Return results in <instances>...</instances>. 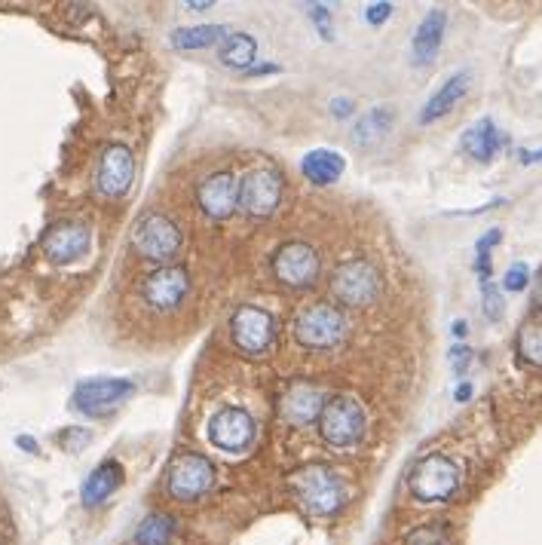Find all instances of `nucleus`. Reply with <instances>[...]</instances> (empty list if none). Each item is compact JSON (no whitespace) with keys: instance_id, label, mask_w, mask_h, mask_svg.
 Returning a JSON list of instances; mask_svg holds the SVG:
<instances>
[{"instance_id":"obj_1","label":"nucleus","mask_w":542,"mask_h":545,"mask_svg":"<svg viewBox=\"0 0 542 545\" xmlns=\"http://www.w3.org/2000/svg\"><path fill=\"white\" fill-rule=\"evenodd\" d=\"M294 497L298 503L316 515V518H331L337 515L343 506L350 500V490H347V481H343L331 466L325 463H307L301 469H294L291 478H288Z\"/></svg>"},{"instance_id":"obj_2","label":"nucleus","mask_w":542,"mask_h":545,"mask_svg":"<svg viewBox=\"0 0 542 545\" xmlns=\"http://www.w3.org/2000/svg\"><path fill=\"white\" fill-rule=\"evenodd\" d=\"M460 466L445 454H426L420 457L408 472V490L411 497L432 506V503H448L460 490Z\"/></svg>"},{"instance_id":"obj_3","label":"nucleus","mask_w":542,"mask_h":545,"mask_svg":"<svg viewBox=\"0 0 542 545\" xmlns=\"http://www.w3.org/2000/svg\"><path fill=\"white\" fill-rule=\"evenodd\" d=\"M383 291V276L368 258L340 261L331 273V294L343 307H371Z\"/></svg>"},{"instance_id":"obj_4","label":"nucleus","mask_w":542,"mask_h":545,"mask_svg":"<svg viewBox=\"0 0 542 545\" xmlns=\"http://www.w3.org/2000/svg\"><path fill=\"white\" fill-rule=\"evenodd\" d=\"M212 484H215V466L209 457L193 454V451H181L172 457L169 472H166V490L172 500L196 503L212 490Z\"/></svg>"},{"instance_id":"obj_5","label":"nucleus","mask_w":542,"mask_h":545,"mask_svg":"<svg viewBox=\"0 0 542 545\" xmlns=\"http://www.w3.org/2000/svg\"><path fill=\"white\" fill-rule=\"evenodd\" d=\"M365 408L353 399V395H334L322 408L319 432L331 444V448H353L365 435Z\"/></svg>"},{"instance_id":"obj_6","label":"nucleus","mask_w":542,"mask_h":545,"mask_svg":"<svg viewBox=\"0 0 542 545\" xmlns=\"http://www.w3.org/2000/svg\"><path fill=\"white\" fill-rule=\"evenodd\" d=\"M132 249L144 258L169 267V261L181 252V230L172 218L151 212L144 215L132 230Z\"/></svg>"},{"instance_id":"obj_7","label":"nucleus","mask_w":542,"mask_h":545,"mask_svg":"<svg viewBox=\"0 0 542 545\" xmlns=\"http://www.w3.org/2000/svg\"><path fill=\"white\" fill-rule=\"evenodd\" d=\"M343 337H347V322L331 304H313L294 319V340L307 350H331Z\"/></svg>"},{"instance_id":"obj_8","label":"nucleus","mask_w":542,"mask_h":545,"mask_svg":"<svg viewBox=\"0 0 542 545\" xmlns=\"http://www.w3.org/2000/svg\"><path fill=\"white\" fill-rule=\"evenodd\" d=\"M322 273V261L313 245L291 239L273 252V276L288 288H310Z\"/></svg>"},{"instance_id":"obj_9","label":"nucleus","mask_w":542,"mask_h":545,"mask_svg":"<svg viewBox=\"0 0 542 545\" xmlns=\"http://www.w3.org/2000/svg\"><path fill=\"white\" fill-rule=\"evenodd\" d=\"M230 337L245 356H261L276 340V319L261 307L242 304L230 316Z\"/></svg>"},{"instance_id":"obj_10","label":"nucleus","mask_w":542,"mask_h":545,"mask_svg":"<svg viewBox=\"0 0 542 545\" xmlns=\"http://www.w3.org/2000/svg\"><path fill=\"white\" fill-rule=\"evenodd\" d=\"M282 203V178L279 172L267 169V166H258L252 172H245V178L239 181V209L261 221V218H270Z\"/></svg>"},{"instance_id":"obj_11","label":"nucleus","mask_w":542,"mask_h":545,"mask_svg":"<svg viewBox=\"0 0 542 545\" xmlns=\"http://www.w3.org/2000/svg\"><path fill=\"white\" fill-rule=\"evenodd\" d=\"M132 392H135V383H132V380H123V377L83 380V383L74 389L71 405H74L80 414H86V417H105V414L117 411Z\"/></svg>"},{"instance_id":"obj_12","label":"nucleus","mask_w":542,"mask_h":545,"mask_svg":"<svg viewBox=\"0 0 542 545\" xmlns=\"http://www.w3.org/2000/svg\"><path fill=\"white\" fill-rule=\"evenodd\" d=\"M255 435H258V423L242 408H221L209 420V441L218 451H227V454H245L255 444Z\"/></svg>"},{"instance_id":"obj_13","label":"nucleus","mask_w":542,"mask_h":545,"mask_svg":"<svg viewBox=\"0 0 542 545\" xmlns=\"http://www.w3.org/2000/svg\"><path fill=\"white\" fill-rule=\"evenodd\" d=\"M325 405H328V392L310 380H291L279 395V414L288 426L319 423Z\"/></svg>"},{"instance_id":"obj_14","label":"nucleus","mask_w":542,"mask_h":545,"mask_svg":"<svg viewBox=\"0 0 542 545\" xmlns=\"http://www.w3.org/2000/svg\"><path fill=\"white\" fill-rule=\"evenodd\" d=\"M92 245V233H89V224L83 221H74V218H65V221H56L49 227L40 239V249L49 261L56 264H71L77 258H83Z\"/></svg>"},{"instance_id":"obj_15","label":"nucleus","mask_w":542,"mask_h":545,"mask_svg":"<svg viewBox=\"0 0 542 545\" xmlns=\"http://www.w3.org/2000/svg\"><path fill=\"white\" fill-rule=\"evenodd\" d=\"M135 175V160L126 144H108L102 151V160H98L95 169V190L105 196V200H120V196L129 190Z\"/></svg>"},{"instance_id":"obj_16","label":"nucleus","mask_w":542,"mask_h":545,"mask_svg":"<svg viewBox=\"0 0 542 545\" xmlns=\"http://www.w3.org/2000/svg\"><path fill=\"white\" fill-rule=\"evenodd\" d=\"M190 291V276L181 267H157L154 273H147L141 282V294L147 307L154 310H175Z\"/></svg>"},{"instance_id":"obj_17","label":"nucleus","mask_w":542,"mask_h":545,"mask_svg":"<svg viewBox=\"0 0 542 545\" xmlns=\"http://www.w3.org/2000/svg\"><path fill=\"white\" fill-rule=\"evenodd\" d=\"M196 203H200L203 215H209L215 221L230 218L239 209V181H236V175L227 172V169L212 172L200 187H196Z\"/></svg>"},{"instance_id":"obj_18","label":"nucleus","mask_w":542,"mask_h":545,"mask_svg":"<svg viewBox=\"0 0 542 545\" xmlns=\"http://www.w3.org/2000/svg\"><path fill=\"white\" fill-rule=\"evenodd\" d=\"M469 83H472V74L469 71H457V74H451L445 83L438 86V92L429 98V102L423 105V111H420V123L423 126H429V123H435V120H441V117H448L463 98H466V92H469Z\"/></svg>"},{"instance_id":"obj_19","label":"nucleus","mask_w":542,"mask_h":545,"mask_svg":"<svg viewBox=\"0 0 542 545\" xmlns=\"http://www.w3.org/2000/svg\"><path fill=\"white\" fill-rule=\"evenodd\" d=\"M503 144H506V138H503V132L497 129V123L490 120V117H481L478 123H472L463 132V141H460L463 154L472 157L475 163H490L503 151Z\"/></svg>"},{"instance_id":"obj_20","label":"nucleus","mask_w":542,"mask_h":545,"mask_svg":"<svg viewBox=\"0 0 542 545\" xmlns=\"http://www.w3.org/2000/svg\"><path fill=\"white\" fill-rule=\"evenodd\" d=\"M445 31H448V13L445 10H429L423 16V22L414 31V40H411V53H414L417 65H429L438 56Z\"/></svg>"},{"instance_id":"obj_21","label":"nucleus","mask_w":542,"mask_h":545,"mask_svg":"<svg viewBox=\"0 0 542 545\" xmlns=\"http://www.w3.org/2000/svg\"><path fill=\"white\" fill-rule=\"evenodd\" d=\"M120 484H123V466L117 460H105V463H98L89 472V478L83 481L80 500H83V506H98V503H105Z\"/></svg>"},{"instance_id":"obj_22","label":"nucleus","mask_w":542,"mask_h":545,"mask_svg":"<svg viewBox=\"0 0 542 545\" xmlns=\"http://www.w3.org/2000/svg\"><path fill=\"white\" fill-rule=\"evenodd\" d=\"M343 169H347V160H343V154L337 151H328V147H316V151H310L304 160H301V172L310 184L316 187H328L334 184Z\"/></svg>"},{"instance_id":"obj_23","label":"nucleus","mask_w":542,"mask_h":545,"mask_svg":"<svg viewBox=\"0 0 542 545\" xmlns=\"http://www.w3.org/2000/svg\"><path fill=\"white\" fill-rule=\"evenodd\" d=\"M392 120H396V114H392V108H371L368 114H362L353 126V141L356 147H362V151H371V147H377L389 129H392Z\"/></svg>"},{"instance_id":"obj_24","label":"nucleus","mask_w":542,"mask_h":545,"mask_svg":"<svg viewBox=\"0 0 542 545\" xmlns=\"http://www.w3.org/2000/svg\"><path fill=\"white\" fill-rule=\"evenodd\" d=\"M218 56L227 68H236V71H249L255 65V56H258V43L252 34H227L221 40V49Z\"/></svg>"},{"instance_id":"obj_25","label":"nucleus","mask_w":542,"mask_h":545,"mask_svg":"<svg viewBox=\"0 0 542 545\" xmlns=\"http://www.w3.org/2000/svg\"><path fill=\"white\" fill-rule=\"evenodd\" d=\"M175 518L166 512H151L135 530V545H172L175 539Z\"/></svg>"},{"instance_id":"obj_26","label":"nucleus","mask_w":542,"mask_h":545,"mask_svg":"<svg viewBox=\"0 0 542 545\" xmlns=\"http://www.w3.org/2000/svg\"><path fill=\"white\" fill-rule=\"evenodd\" d=\"M224 37H227L224 25H190V28L172 31V46L175 49H206V46H215Z\"/></svg>"},{"instance_id":"obj_27","label":"nucleus","mask_w":542,"mask_h":545,"mask_svg":"<svg viewBox=\"0 0 542 545\" xmlns=\"http://www.w3.org/2000/svg\"><path fill=\"white\" fill-rule=\"evenodd\" d=\"M405 545H454V530L445 521L420 524L405 536Z\"/></svg>"},{"instance_id":"obj_28","label":"nucleus","mask_w":542,"mask_h":545,"mask_svg":"<svg viewBox=\"0 0 542 545\" xmlns=\"http://www.w3.org/2000/svg\"><path fill=\"white\" fill-rule=\"evenodd\" d=\"M518 350L524 359L542 365V322H527L518 334Z\"/></svg>"},{"instance_id":"obj_29","label":"nucleus","mask_w":542,"mask_h":545,"mask_svg":"<svg viewBox=\"0 0 542 545\" xmlns=\"http://www.w3.org/2000/svg\"><path fill=\"white\" fill-rule=\"evenodd\" d=\"M481 304H484V316H487L490 322H500V319H503V313H506V301H503L500 288L494 285V279L481 282Z\"/></svg>"},{"instance_id":"obj_30","label":"nucleus","mask_w":542,"mask_h":545,"mask_svg":"<svg viewBox=\"0 0 542 545\" xmlns=\"http://www.w3.org/2000/svg\"><path fill=\"white\" fill-rule=\"evenodd\" d=\"M56 441H59V448H65L68 454H77L80 448H86V444L92 441V435L86 429H65Z\"/></svg>"},{"instance_id":"obj_31","label":"nucleus","mask_w":542,"mask_h":545,"mask_svg":"<svg viewBox=\"0 0 542 545\" xmlns=\"http://www.w3.org/2000/svg\"><path fill=\"white\" fill-rule=\"evenodd\" d=\"M527 282H530V270H527V264H512V267L506 270V279H503L506 291H524V288H527Z\"/></svg>"},{"instance_id":"obj_32","label":"nucleus","mask_w":542,"mask_h":545,"mask_svg":"<svg viewBox=\"0 0 542 545\" xmlns=\"http://www.w3.org/2000/svg\"><path fill=\"white\" fill-rule=\"evenodd\" d=\"M469 362H472V350H466V346H454V350H451V368H454V374H463L469 368Z\"/></svg>"},{"instance_id":"obj_33","label":"nucleus","mask_w":542,"mask_h":545,"mask_svg":"<svg viewBox=\"0 0 542 545\" xmlns=\"http://www.w3.org/2000/svg\"><path fill=\"white\" fill-rule=\"evenodd\" d=\"M389 16H392V4H371L368 13H365L368 25H383Z\"/></svg>"},{"instance_id":"obj_34","label":"nucleus","mask_w":542,"mask_h":545,"mask_svg":"<svg viewBox=\"0 0 542 545\" xmlns=\"http://www.w3.org/2000/svg\"><path fill=\"white\" fill-rule=\"evenodd\" d=\"M503 242V230L500 227H494V230H487V236H481L478 242H475V252H490L494 245H500Z\"/></svg>"},{"instance_id":"obj_35","label":"nucleus","mask_w":542,"mask_h":545,"mask_svg":"<svg viewBox=\"0 0 542 545\" xmlns=\"http://www.w3.org/2000/svg\"><path fill=\"white\" fill-rule=\"evenodd\" d=\"M310 10H313V13H310V16H313V22L319 25L322 37L328 40V37H331V13H328L325 7H310Z\"/></svg>"},{"instance_id":"obj_36","label":"nucleus","mask_w":542,"mask_h":545,"mask_svg":"<svg viewBox=\"0 0 542 545\" xmlns=\"http://www.w3.org/2000/svg\"><path fill=\"white\" fill-rule=\"evenodd\" d=\"M331 111H334V117H350L353 114V102H350V98H334V102H331Z\"/></svg>"},{"instance_id":"obj_37","label":"nucleus","mask_w":542,"mask_h":545,"mask_svg":"<svg viewBox=\"0 0 542 545\" xmlns=\"http://www.w3.org/2000/svg\"><path fill=\"white\" fill-rule=\"evenodd\" d=\"M518 157H521V163H542V151H518Z\"/></svg>"},{"instance_id":"obj_38","label":"nucleus","mask_w":542,"mask_h":545,"mask_svg":"<svg viewBox=\"0 0 542 545\" xmlns=\"http://www.w3.org/2000/svg\"><path fill=\"white\" fill-rule=\"evenodd\" d=\"M533 304L542 310V270H539V276H536V291H533Z\"/></svg>"},{"instance_id":"obj_39","label":"nucleus","mask_w":542,"mask_h":545,"mask_svg":"<svg viewBox=\"0 0 542 545\" xmlns=\"http://www.w3.org/2000/svg\"><path fill=\"white\" fill-rule=\"evenodd\" d=\"M19 448H25V451H31V454H37V441H34V438H19Z\"/></svg>"},{"instance_id":"obj_40","label":"nucleus","mask_w":542,"mask_h":545,"mask_svg":"<svg viewBox=\"0 0 542 545\" xmlns=\"http://www.w3.org/2000/svg\"><path fill=\"white\" fill-rule=\"evenodd\" d=\"M469 395H472V386H469V383H463V386L457 389V402H466Z\"/></svg>"},{"instance_id":"obj_41","label":"nucleus","mask_w":542,"mask_h":545,"mask_svg":"<svg viewBox=\"0 0 542 545\" xmlns=\"http://www.w3.org/2000/svg\"><path fill=\"white\" fill-rule=\"evenodd\" d=\"M454 334H457V337H466V334H469V325H466L463 319H457V322H454Z\"/></svg>"}]
</instances>
